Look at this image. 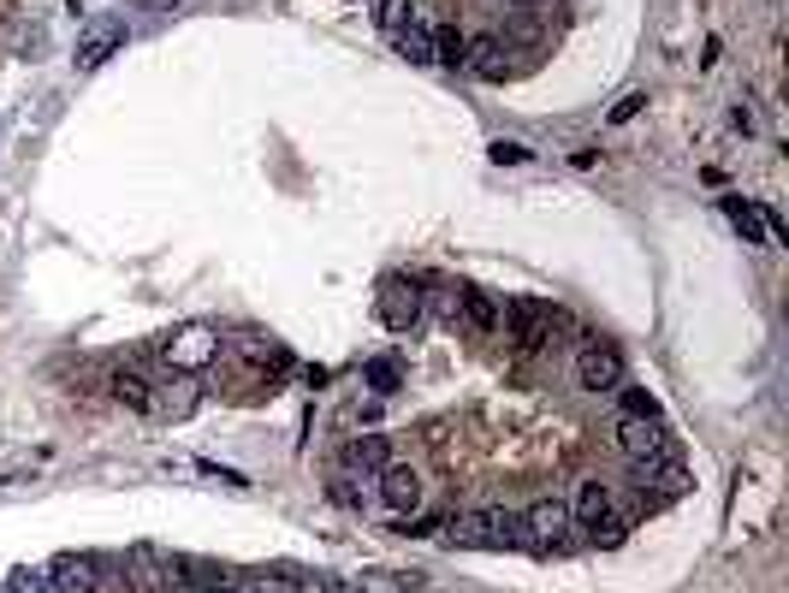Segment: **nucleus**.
Masks as SVG:
<instances>
[{
	"mask_svg": "<svg viewBox=\"0 0 789 593\" xmlns=\"http://www.w3.org/2000/svg\"><path fill=\"white\" fill-rule=\"evenodd\" d=\"M202 593H232V588H202Z\"/></svg>",
	"mask_w": 789,
	"mask_h": 593,
	"instance_id": "obj_33",
	"label": "nucleus"
},
{
	"mask_svg": "<svg viewBox=\"0 0 789 593\" xmlns=\"http://www.w3.org/2000/svg\"><path fill=\"white\" fill-rule=\"evenodd\" d=\"M730 125H736V131H754V113H748V101H736V113H730Z\"/></svg>",
	"mask_w": 789,
	"mask_h": 593,
	"instance_id": "obj_31",
	"label": "nucleus"
},
{
	"mask_svg": "<svg viewBox=\"0 0 789 593\" xmlns=\"http://www.w3.org/2000/svg\"><path fill=\"white\" fill-rule=\"evenodd\" d=\"M0 593H7V588H0Z\"/></svg>",
	"mask_w": 789,
	"mask_h": 593,
	"instance_id": "obj_35",
	"label": "nucleus"
},
{
	"mask_svg": "<svg viewBox=\"0 0 789 593\" xmlns=\"http://www.w3.org/2000/svg\"><path fill=\"white\" fill-rule=\"evenodd\" d=\"M196 386L190 381H173V386H155V403H149V410L155 415H167V422H190V415H196Z\"/></svg>",
	"mask_w": 789,
	"mask_h": 593,
	"instance_id": "obj_13",
	"label": "nucleus"
},
{
	"mask_svg": "<svg viewBox=\"0 0 789 593\" xmlns=\"http://www.w3.org/2000/svg\"><path fill=\"white\" fill-rule=\"evenodd\" d=\"M618 451L641 469V463H659L671 451V434H665V422L659 415H623L618 422Z\"/></svg>",
	"mask_w": 789,
	"mask_h": 593,
	"instance_id": "obj_2",
	"label": "nucleus"
},
{
	"mask_svg": "<svg viewBox=\"0 0 789 593\" xmlns=\"http://www.w3.org/2000/svg\"><path fill=\"white\" fill-rule=\"evenodd\" d=\"M641 107H647V95H641V90H629V95H623L618 107H612V125H629V119H635V113H641Z\"/></svg>",
	"mask_w": 789,
	"mask_h": 593,
	"instance_id": "obj_29",
	"label": "nucleus"
},
{
	"mask_svg": "<svg viewBox=\"0 0 789 593\" xmlns=\"http://www.w3.org/2000/svg\"><path fill=\"white\" fill-rule=\"evenodd\" d=\"M576 381H582V392H618L623 386V357L612 345H582Z\"/></svg>",
	"mask_w": 789,
	"mask_h": 593,
	"instance_id": "obj_7",
	"label": "nucleus"
},
{
	"mask_svg": "<svg viewBox=\"0 0 789 593\" xmlns=\"http://www.w3.org/2000/svg\"><path fill=\"white\" fill-rule=\"evenodd\" d=\"M161 357H167V369H178V374H196V369H208L214 357H220V333L214 326H178V333L161 345Z\"/></svg>",
	"mask_w": 789,
	"mask_h": 593,
	"instance_id": "obj_3",
	"label": "nucleus"
},
{
	"mask_svg": "<svg viewBox=\"0 0 789 593\" xmlns=\"http://www.w3.org/2000/svg\"><path fill=\"white\" fill-rule=\"evenodd\" d=\"M48 588L54 593H96V558H78V552H60L54 564H48Z\"/></svg>",
	"mask_w": 789,
	"mask_h": 593,
	"instance_id": "obj_10",
	"label": "nucleus"
},
{
	"mask_svg": "<svg viewBox=\"0 0 789 593\" xmlns=\"http://www.w3.org/2000/svg\"><path fill=\"white\" fill-rule=\"evenodd\" d=\"M321 593H362V588H351L345 576H321Z\"/></svg>",
	"mask_w": 789,
	"mask_h": 593,
	"instance_id": "obj_32",
	"label": "nucleus"
},
{
	"mask_svg": "<svg viewBox=\"0 0 789 593\" xmlns=\"http://www.w3.org/2000/svg\"><path fill=\"white\" fill-rule=\"evenodd\" d=\"M641 481L659 487V499H683V493H689V469H683V463H671V457L641 463Z\"/></svg>",
	"mask_w": 789,
	"mask_h": 593,
	"instance_id": "obj_14",
	"label": "nucleus"
},
{
	"mask_svg": "<svg viewBox=\"0 0 789 593\" xmlns=\"http://www.w3.org/2000/svg\"><path fill=\"white\" fill-rule=\"evenodd\" d=\"M517 523H523V534H529L534 552H552L558 540L570 534V504H564V499H534L529 511L517 516Z\"/></svg>",
	"mask_w": 789,
	"mask_h": 593,
	"instance_id": "obj_6",
	"label": "nucleus"
},
{
	"mask_svg": "<svg viewBox=\"0 0 789 593\" xmlns=\"http://www.w3.org/2000/svg\"><path fill=\"white\" fill-rule=\"evenodd\" d=\"M368 381H374L380 392H392V386H398V369H392V362H368Z\"/></svg>",
	"mask_w": 789,
	"mask_h": 593,
	"instance_id": "obj_30",
	"label": "nucleus"
},
{
	"mask_svg": "<svg viewBox=\"0 0 789 593\" xmlns=\"http://www.w3.org/2000/svg\"><path fill=\"white\" fill-rule=\"evenodd\" d=\"M499 321H505V333H511L517 350H540L546 345V326H552V309H546L540 297H511Z\"/></svg>",
	"mask_w": 789,
	"mask_h": 593,
	"instance_id": "obj_5",
	"label": "nucleus"
},
{
	"mask_svg": "<svg viewBox=\"0 0 789 593\" xmlns=\"http://www.w3.org/2000/svg\"><path fill=\"white\" fill-rule=\"evenodd\" d=\"M523 7H534V0H523Z\"/></svg>",
	"mask_w": 789,
	"mask_h": 593,
	"instance_id": "obj_34",
	"label": "nucleus"
},
{
	"mask_svg": "<svg viewBox=\"0 0 789 593\" xmlns=\"http://www.w3.org/2000/svg\"><path fill=\"white\" fill-rule=\"evenodd\" d=\"M718 208H724V220H730L736 232H742V244H760V237H766V220H760V202H742V196H724Z\"/></svg>",
	"mask_w": 789,
	"mask_h": 593,
	"instance_id": "obj_15",
	"label": "nucleus"
},
{
	"mask_svg": "<svg viewBox=\"0 0 789 593\" xmlns=\"http://www.w3.org/2000/svg\"><path fill=\"white\" fill-rule=\"evenodd\" d=\"M131 570H137V588H167L173 564H161L149 546H137V552H131Z\"/></svg>",
	"mask_w": 789,
	"mask_h": 593,
	"instance_id": "obj_19",
	"label": "nucleus"
},
{
	"mask_svg": "<svg viewBox=\"0 0 789 593\" xmlns=\"http://www.w3.org/2000/svg\"><path fill=\"white\" fill-rule=\"evenodd\" d=\"M493 160H499V167H523V160H534V149H523V143H493Z\"/></svg>",
	"mask_w": 789,
	"mask_h": 593,
	"instance_id": "obj_28",
	"label": "nucleus"
},
{
	"mask_svg": "<svg viewBox=\"0 0 789 593\" xmlns=\"http://www.w3.org/2000/svg\"><path fill=\"white\" fill-rule=\"evenodd\" d=\"M451 540H457V546H481V552H505V546H523V523H517L511 511H499V504H487V511H463V516H457Z\"/></svg>",
	"mask_w": 789,
	"mask_h": 593,
	"instance_id": "obj_1",
	"label": "nucleus"
},
{
	"mask_svg": "<svg viewBox=\"0 0 789 593\" xmlns=\"http://www.w3.org/2000/svg\"><path fill=\"white\" fill-rule=\"evenodd\" d=\"M380 321L392 326V333H410L416 321H422V297L410 292V285H380Z\"/></svg>",
	"mask_w": 789,
	"mask_h": 593,
	"instance_id": "obj_11",
	"label": "nucleus"
},
{
	"mask_svg": "<svg viewBox=\"0 0 789 593\" xmlns=\"http://www.w3.org/2000/svg\"><path fill=\"white\" fill-rule=\"evenodd\" d=\"M238 350H244V357L250 362H267V369H285V345H273V338H262V333H244V338H238Z\"/></svg>",
	"mask_w": 789,
	"mask_h": 593,
	"instance_id": "obj_20",
	"label": "nucleus"
},
{
	"mask_svg": "<svg viewBox=\"0 0 789 593\" xmlns=\"http://www.w3.org/2000/svg\"><path fill=\"white\" fill-rule=\"evenodd\" d=\"M434 66H463V36L457 30H434Z\"/></svg>",
	"mask_w": 789,
	"mask_h": 593,
	"instance_id": "obj_24",
	"label": "nucleus"
},
{
	"mask_svg": "<svg viewBox=\"0 0 789 593\" xmlns=\"http://www.w3.org/2000/svg\"><path fill=\"white\" fill-rule=\"evenodd\" d=\"M600 516H612V487L606 481H576V493H570V523L594 528Z\"/></svg>",
	"mask_w": 789,
	"mask_h": 593,
	"instance_id": "obj_12",
	"label": "nucleus"
},
{
	"mask_svg": "<svg viewBox=\"0 0 789 593\" xmlns=\"http://www.w3.org/2000/svg\"><path fill=\"white\" fill-rule=\"evenodd\" d=\"M392 42L404 48V60H410V66H434V30H428L422 18H410L398 36H392Z\"/></svg>",
	"mask_w": 789,
	"mask_h": 593,
	"instance_id": "obj_16",
	"label": "nucleus"
},
{
	"mask_svg": "<svg viewBox=\"0 0 789 593\" xmlns=\"http://www.w3.org/2000/svg\"><path fill=\"white\" fill-rule=\"evenodd\" d=\"M107 386H113V398H119L125 410H149V403H155V386H149L143 374H131V369H119Z\"/></svg>",
	"mask_w": 789,
	"mask_h": 593,
	"instance_id": "obj_17",
	"label": "nucleus"
},
{
	"mask_svg": "<svg viewBox=\"0 0 789 593\" xmlns=\"http://www.w3.org/2000/svg\"><path fill=\"white\" fill-rule=\"evenodd\" d=\"M119 48H125V18H113V12H96V18H89L84 30H78V72L107 66Z\"/></svg>",
	"mask_w": 789,
	"mask_h": 593,
	"instance_id": "obj_4",
	"label": "nucleus"
},
{
	"mask_svg": "<svg viewBox=\"0 0 789 593\" xmlns=\"http://www.w3.org/2000/svg\"><path fill=\"white\" fill-rule=\"evenodd\" d=\"M410 18H416V0H380V7H374V24H380V36H398Z\"/></svg>",
	"mask_w": 789,
	"mask_h": 593,
	"instance_id": "obj_22",
	"label": "nucleus"
},
{
	"mask_svg": "<svg viewBox=\"0 0 789 593\" xmlns=\"http://www.w3.org/2000/svg\"><path fill=\"white\" fill-rule=\"evenodd\" d=\"M380 504H386V511H416V504H422V475L416 469H404V463H386V469H380Z\"/></svg>",
	"mask_w": 789,
	"mask_h": 593,
	"instance_id": "obj_9",
	"label": "nucleus"
},
{
	"mask_svg": "<svg viewBox=\"0 0 789 593\" xmlns=\"http://www.w3.org/2000/svg\"><path fill=\"white\" fill-rule=\"evenodd\" d=\"M327 499L345 504V511H362V487H356L351 475H333V481H327Z\"/></svg>",
	"mask_w": 789,
	"mask_h": 593,
	"instance_id": "obj_26",
	"label": "nucleus"
},
{
	"mask_svg": "<svg viewBox=\"0 0 789 593\" xmlns=\"http://www.w3.org/2000/svg\"><path fill=\"white\" fill-rule=\"evenodd\" d=\"M250 593H309V588H303L291 570H262L256 582H250Z\"/></svg>",
	"mask_w": 789,
	"mask_h": 593,
	"instance_id": "obj_23",
	"label": "nucleus"
},
{
	"mask_svg": "<svg viewBox=\"0 0 789 593\" xmlns=\"http://www.w3.org/2000/svg\"><path fill=\"white\" fill-rule=\"evenodd\" d=\"M505 60H511V54H505L499 36H469V42H463V72H469V78H481V83H499L505 78Z\"/></svg>",
	"mask_w": 789,
	"mask_h": 593,
	"instance_id": "obj_8",
	"label": "nucleus"
},
{
	"mask_svg": "<svg viewBox=\"0 0 789 593\" xmlns=\"http://www.w3.org/2000/svg\"><path fill=\"white\" fill-rule=\"evenodd\" d=\"M463 314H469L475 333H493V326H499V302H493L487 292H463Z\"/></svg>",
	"mask_w": 789,
	"mask_h": 593,
	"instance_id": "obj_21",
	"label": "nucleus"
},
{
	"mask_svg": "<svg viewBox=\"0 0 789 593\" xmlns=\"http://www.w3.org/2000/svg\"><path fill=\"white\" fill-rule=\"evenodd\" d=\"M0 588H7V593H54V588H48V570H18L12 582H0Z\"/></svg>",
	"mask_w": 789,
	"mask_h": 593,
	"instance_id": "obj_27",
	"label": "nucleus"
},
{
	"mask_svg": "<svg viewBox=\"0 0 789 593\" xmlns=\"http://www.w3.org/2000/svg\"><path fill=\"white\" fill-rule=\"evenodd\" d=\"M345 463H351V469H386V439H380V434L351 439V446H345Z\"/></svg>",
	"mask_w": 789,
	"mask_h": 593,
	"instance_id": "obj_18",
	"label": "nucleus"
},
{
	"mask_svg": "<svg viewBox=\"0 0 789 593\" xmlns=\"http://www.w3.org/2000/svg\"><path fill=\"white\" fill-rule=\"evenodd\" d=\"M618 398H623V415H659V398L641 392V386H618Z\"/></svg>",
	"mask_w": 789,
	"mask_h": 593,
	"instance_id": "obj_25",
	"label": "nucleus"
}]
</instances>
